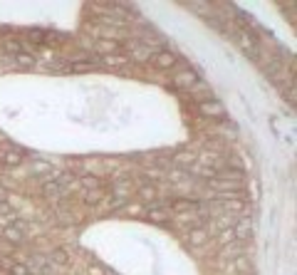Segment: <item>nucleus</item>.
I'll list each match as a JSON object with an SVG mask.
<instances>
[{"label":"nucleus","instance_id":"nucleus-1","mask_svg":"<svg viewBox=\"0 0 297 275\" xmlns=\"http://www.w3.org/2000/svg\"><path fill=\"white\" fill-rule=\"evenodd\" d=\"M210 186L221 191V196L230 194V196H243V181H233V179H223V176H213L210 179Z\"/></svg>","mask_w":297,"mask_h":275},{"label":"nucleus","instance_id":"nucleus-2","mask_svg":"<svg viewBox=\"0 0 297 275\" xmlns=\"http://www.w3.org/2000/svg\"><path fill=\"white\" fill-rule=\"evenodd\" d=\"M238 45H240V50H243V52H248L252 60H258V57L263 55V47H260L258 37L252 35L250 30H245V32H240V35H238Z\"/></svg>","mask_w":297,"mask_h":275},{"label":"nucleus","instance_id":"nucleus-3","mask_svg":"<svg viewBox=\"0 0 297 275\" xmlns=\"http://www.w3.org/2000/svg\"><path fill=\"white\" fill-rule=\"evenodd\" d=\"M126 50L132 52V57L134 60H151L156 52H161V50H156V47H151L148 45V42H144V40H134V42H129V45H126Z\"/></svg>","mask_w":297,"mask_h":275},{"label":"nucleus","instance_id":"nucleus-4","mask_svg":"<svg viewBox=\"0 0 297 275\" xmlns=\"http://www.w3.org/2000/svg\"><path fill=\"white\" fill-rule=\"evenodd\" d=\"M198 112L203 117H210V119H223L225 117V107H223V102H218L216 97L213 99H206L198 104Z\"/></svg>","mask_w":297,"mask_h":275},{"label":"nucleus","instance_id":"nucleus-5","mask_svg":"<svg viewBox=\"0 0 297 275\" xmlns=\"http://www.w3.org/2000/svg\"><path fill=\"white\" fill-rule=\"evenodd\" d=\"M233 236H236V241L245 243V241H250L252 236H255V226H252L250 218H240V221L233 223Z\"/></svg>","mask_w":297,"mask_h":275},{"label":"nucleus","instance_id":"nucleus-6","mask_svg":"<svg viewBox=\"0 0 297 275\" xmlns=\"http://www.w3.org/2000/svg\"><path fill=\"white\" fill-rule=\"evenodd\" d=\"M151 60H154V65H156L159 70H171V67L178 65V57H176L171 50H161V52H156Z\"/></svg>","mask_w":297,"mask_h":275},{"label":"nucleus","instance_id":"nucleus-7","mask_svg":"<svg viewBox=\"0 0 297 275\" xmlns=\"http://www.w3.org/2000/svg\"><path fill=\"white\" fill-rule=\"evenodd\" d=\"M94 50L99 52V55H117V52H121L124 50V45L121 42H117V40H109V37H102V40H97V45H94Z\"/></svg>","mask_w":297,"mask_h":275},{"label":"nucleus","instance_id":"nucleus-8","mask_svg":"<svg viewBox=\"0 0 297 275\" xmlns=\"http://www.w3.org/2000/svg\"><path fill=\"white\" fill-rule=\"evenodd\" d=\"M25 154L23 149H17V146H5L3 154H0V161H3L5 166H17V164H23Z\"/></svg>","mask_w":297,"mask_h":275},{"label":"nucleus","instance_id":"nucleus-9","mask_svg":"<svg viewBox=\"0 0 297 275\" xmlns=\"http://www.w3.org/2000/svg\"><path fill=\"white\" fill-rule=\"evenodd\" d=\"M25 226L23 223H10V226H5V230H3V236L10 241V243H23L25 241Z\"/></svg>","mask_w":297,"mask_h":275},{"label":"nucleus","instance_id":"nucleus-10","mask_svg":"<svg viewBox=\"0 0 297 275\" xmlns=\"http://www.w3.org/2000/svg\"><path fill=\"white\" fill-rule=\"evenodd\" d=\"M245 253V243H240V241H233V243H228V245H223V253L221 256L225 258V260H236V258H240Z\"/></svg>","mask_w":297,"mask_h":275},{"label":"nucleus","instance_id":"nucleus-11","mask_svg":"<svg viewBox=\"0 0 297 275\" xmlns=\"http://www.w3.org/2000/svg\"><path fill=\"white\" fill-rule=\"evenodd\" d=\"M206 241H208V230H206V228H191V230H188V245L201 248Z\"/></svg>","mask_w":297,"mask_h":275},{"label":"nucleus","instance_id":"nucleus-12","mask_svg":"<svg viewBox=\"0 0 297 275\" xmlns=\"http://www.w3.org/2000/svg\"><path fill=\"white\" fill-rule=\"evenodd\" d=\"M198 82V75L193 72V70H183V72H178L176 75V87H193V84Z\"/></svg>","mask_w":297,"mask_h":275},{"label":"nucleus","instance_id":"nucleus-13","mask_svg":"<svg viewBox=\"0 0 297 275\" xmlns=\"http://www.w3.org/2000/svg\"><path fill=\"white\" fill-rule=\"evenodd\" d=\"M148 218L156 221V223H166V221H168V206L151 203V208H148Z\"/></svg>","mask_w":297,"mask_h":275},{"label":"nucleus","instance_id":"nucleus-14","mask_svg":"<svg viewBox=\"0 0 297 275\" xmlns=\"http://www.w3.org/2000/svg\"><path fill=\"white\" fill-rule=\"evenodd\" d=\"M42 194L45 196H62L65 194V186H62L57 179H50V181L42 183Z\"/></svg>","mask_w":297,"mask_h":275},{"label":"nucleus","instance_id":"nucleus-15","mask_svg":"<svg viewBox=\"0 0 297 275\" xmlns=\"http://www.w3.org/2000/svg\"><path fill=\"white\" fill-rule=\"evenodd\" d=\"M156 196H159V191H156V186H154V183H144V186H139V199H141V201L154 203V201H156Z\"/></svg>","mask_w":297,"mask_h":275},{"label":"nucleus","instance_id":"nucleus-16","mask_svg":"<svg viewBox=\"0 0 297 275\" xmlns=\"http://www.w3.org/2000/svg\"><path fill=\"white\" fill-rule=\"evenodd\" d=\"M50 260L57 263V265H67V263H70V253H67L65 248H55V250L50 253Z\"/></svg>","mask_w":297,"mask_h":275},{"label":"nucleus","instance_id":"nucleus-17","mask_svg":"<svg viewBox=\"0 0 297 275\" xmlns=\"http://www.w3.org/2000/svg\"><path fill=\"white\" fill-rule=\"evenodd\" d=\"M30 171H32V174H47V176L55 179V171H52V166H50L47 161H32V164H30Z\"/></svg>","mask_w":297,"mask_h":275},{"label":"nucleus","instance_id":"nucleus-18","mask_svg":"<svg viewBox=\"0 0 297 275\" xmlns=\"http://www.w3.org/2000/svg\"><path fill=\"white\" fill-rule=\"evenodd\" d=\"M174 211H198V203L196 201H191V199H178L171 203Z\"/></svg>","mask_w":297,"mask_h":275},{"label":"nucleus","instance_id":"nucleus-19","mask_svg":"<svg viewBox=\"0 0 297 275\" xmlns=\"http://www.w3.org/2000/svg\"><path fill=\"white\" fill-rule=\"evenodd\" d=\"M79 183L87 188V191H99V188H102V181H99L97 176H82Z\"/></svg>","mask_w":297,"mask_h":275},{"label":"nucleus","instance_id":"nucleus-20","mask_svg":"<svg viewBox=\"0 0 297 275\" xmlns=\"http://www.w3.org/2000/svg\"><path fill=\"white\" fill-rule=\"evenodd\" d=\"M107 65H114V67H121V65H126L129 62V55H107V57H102Z\"/></svg>","mask_w":297,"mask_h":275},{"label":"nucleus","instance_id":"nucleus-21","mask_svg":"<svg viewBox=\"0 0 297 275\" xmlns=\"http://www.w3.org/2000/svg\"><path fill=\"white\" fill-rule=\"evenodd\" d=\"M99 23H104V25H112V28H126V20L114 17V15H104V17H99Z\"/></svg>","mask_w":297,"mask_h":275},{"label":"nucleus","instance_id":"nucleus-22","mask_svg":"<svg viewBox=\"0 0 297 275\" xmlns=\"http://www.w3.org/2000/svg\"><path fill=\"white\" fill-rule=\"evenodd\" d=\"M5 52H10L13 57H17V55H23L25 50H23V45H20L17 40H5Z\"/></svg>","mask_w":297,"mask_h":275},{"label":"nucleus","instance_id":"nucleus-23","mask_svg":"<svg viewBox=\"0 0 297 275\" xmlns=\"http://www.w3.org/2000/svg\"><path fill=\"white\" fill-rule=\"evenodd\" d=\"M70 70H72V72H89V70H94V62L79 60V62H72V65H70Z\"/></svg>","mask_w":297,"mask_h":275},{"label":"nucleus","instance_id":"nucleus-24","mask_svg":"<svg viewBox=\"0 0 297 275\" xmlns=\"http://www.w3.org/2000/svg\"><path fill=\"white\" fill-rule=\"evenodd\" d=\"M236 241V236H233V228H223L221 233H218V243L221 245H228V243H233Z\"/></svg>","mask_w":297,"mask_h":275},{"label":"nucleus","instance_id":"nucleus-25","mask_svg":"<svg viewBox=\"0 0 297 275\" xmlns=\"http://www.w3.org/2000/svg\"><path fill=\"white\" fill-rule=\"evenodd\" d=\"M15 62H17L20 67H32V65H35V57H32V55H28V52H23V55H17V57H15Z\"/></svg>","mask_w":297,"mask_h":275},{"label":"nucleus","instance_id":"nucleus-26","mask_svg":"<svg viewBox=\"0 0 297 275\" xmlns=\"http://www.w3.org/2000/svg\"><path fill=\"white\" fill-rule=\"evenodd\" d=\"M102 199H104V191H102V188H99V191H89L87 196H84V201H87L89 206H97Z\"/></svg>","mask_w":297,"mask_h":275},{"label":"nucleus","instance_id":"nucleus-27","mask_svg":"<svg viewBox=\"0 0 297 275\" xmlns=\"http://www.w3.org/2000/svg\"><path fill=\"white\" fill-rule=\"evenodd\" d=\"M236 268H238L240 273H250V270H252V263H250L245 256H240V258H236Z\"/></svg>","mask_w":297,"mask_h":275},{"label":"nucleus","instance_id":"nucleus-28","mask_svg":"<svg viewBox=\"0 0 297 275\" xmlns=\"http://www.w3.org/2000/svg\"><path fill=\"white\" fill-rule=\"evenodd\" d=\"M13 214H15V208L8 203V201H0V216H5V218H13Z\"/></svg>","mask_w":297,"mask_h":275},{"label":"nucleus","instance_id":"nucleus-29","mask_svg":"<svg viewBox=\"0 0 297 275\" xmlns=\"http://www.w3.org/2000/svg\"><path fill=\"white\" fill-rule=\"evenodd\" d=\"M124 206H126V201H121V199H114V201L109 203V208H112V211H117V208H124Z\"/></svg>","mask_w":297,"mask_h":275},{"label":"nucleus","instance_id":"nucleus-30","mask_svg":"<svg viewBox=\"0 0 297 275\" xmlns=\"http://www.w3.org/2000/svg\"><path fill=\"white\" fill-rule=\"evenodd\" d=\"M146 176L151 179V181H156V179H161V171H156V168H151V171H148Z\"/></svg>","mask_w":297,"mask_h":275}]
</instances>
